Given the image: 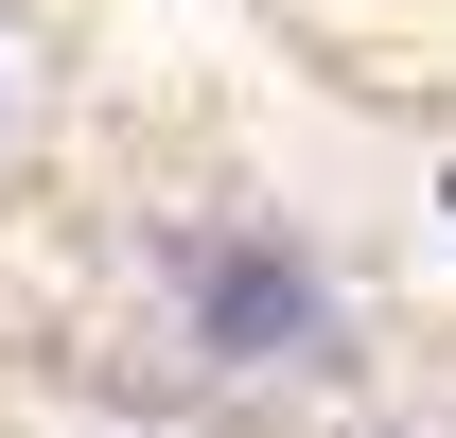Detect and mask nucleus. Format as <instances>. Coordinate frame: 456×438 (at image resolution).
<instances>
[{
  "mask_svg": "<svg viewBox=\"0 0 456 438\" xmlns=\"http://www.w3.org/2000/svg\"><path fill=\"white\" fill-rule=\"evenodd\" d=\"M175 298H193V351H211V369H334V280L298 264L281 228L193 246V264H175Z\"/></svg>",
  "mask_w": 456,
  "mask_h": 438,
  "instance_id": "1",
  "label": "nucleus"
}]
</instances>
